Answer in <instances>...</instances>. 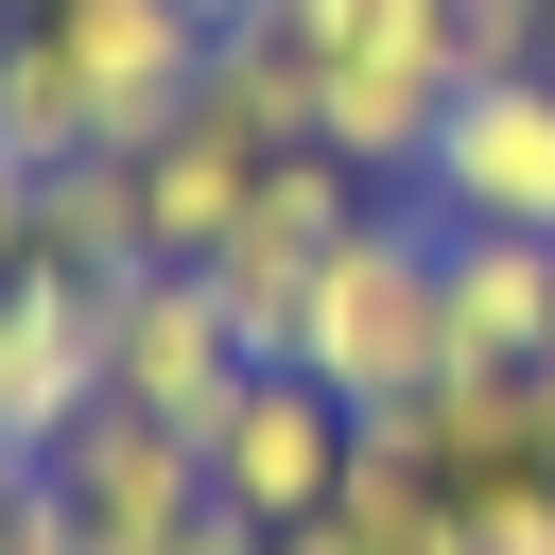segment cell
I'll use <instances>...</instances> for the list:
<instances>
[{"mask_svg":"<svg viewBox=\"0 0 555 555\" xmlns=\"http://www.w3.org/2000/svg\"><path fill=\"white\" fill-rule=\"evenodd\" d=\"M191 87H208L191 0H35V17H0V156H35V173L139 156Z\"/></svg>","mask_w":555,"mask_h":555,"instance_id":"obj_1","label":"cell"},{"mask_svg":"<svg viewBox=\"0 0 555 555\" xmlns=\"http://www.w3.org/2000/svg\"><path fill=\"white\" fill-rule=\"evenodd\" d=\"M260 35L295 52V87H312V156H347L364 191L399 173L416 191V156H434V121H451V0H260Z\"/></svg>","mask_w":555,"mask_h":555,"instance_id":"obj_2","label":"cell"},{"mask_svg":"<svg viewBox=\"0 0 555 555\" xmlns=\"http://www.w3.org/2000/svg\"><path fill=\"white\" fill-rule=\"evenodd\" d=\"M295 364L347 399V416H399L434 364H451V295H434V208H364L295 312Z\"/></svg>","mask_w":555,"mask_h":555,"instance_id":"obj_3","label":"cell"},{"mask_svg":"<svg viewBox=\"0 0 555 555\" xmlns=\"http://www.w3.org/2000/svg\"><path fill=\"white\" fill-rule=\"evenodd\" d=\"M347 225H364V173H347V156H278V173H260V208H243L191 278L225 295V330H243L260 364H295V312H312V278H330V243H347Z\"/></svg>","mask_w":555,"mask_h":555,"instance_id":"obj_4","label":"cell"},{"mask_svg":"<svg viewBox=\"0 0 555 555\" xmlns=\"http://www.w3.org/2000/svg\"><path fill=\"white\" fill-rule=\"evenodd\" d=\"M52 486V520H69V555H173L191 520H208V434H173V416H69V451L35 468Z\"/></svg>","mask_w":555,"mask_h":555,"instance_id":"obj_5","label":"cell"},{"mask_svg":"<svg viewBox=\"0 0 555 555\" xmlns=\"http://www.w3.org/2000/svg\"><path fill=\"white\" fill-rule=\"evenodd\" d=\"M243 382H260V347L225 330V295H208L191 260H139V278L104 295V399H121V416H173V434H208Z\"/></svg>","mask_w":555,"mask_h":555,"instance_id":"obj_6","label":"cell"},{"mask_svg":"<svg viewBox=\"0 0 555 555\" xmlns=\"http://www.w3.org/2000/svg\"><path fill=\"white\" fill-rule=\"evenodd\" d=\"M347 451H364V416H347L312 364H260V382L208 416V503H225V520H260V538H295V520H330Z\"/></svg>","mask_w":555,"mask_h":555,"instance_id":"obj_7","label":"cell"},{"mask_svg":"<svg viewBox=\"0 0 555 555\" xmlns=\"http://www.w3.org/2000/svg\"><path fill=\"white\" fill-rule=\"evenodd\" d=\"M416 208H434V225H520V243H555V69L451 87V121H434V156H416Z\"/></svg>","mask_w":555,"mask_h":555,"instance_id":"obj_8","label":"cell"},{"mask_svg":"<svg viewBox=\"0 0 555 555\" xmlns=\"http://www.w3.org/2000/svg\"><path fill=\"white\" fill-rule=\"evenodd\" d=\"M104 295L121 278H69V260H17L0 278V451L52 468L69 416H104Z\"/></svg>","mask_w":555,"mask_h":555,"instance_id":"obj_9","label":"cell"},{"mask_svg":"<svg viewBox=\"0 0 555 555\" xmlns=\"http://www.w3.org/2000/svg\"><path fill=\"white\" fill-rule=\"evenodd\" d=\"M434 295H451V364H503V382L555 364V243H520V225H434Z\"/></svg>","mask_w":555,"mask_h":555,"instance_id":"obj_10","label":"cell"},{"mask_svg":"<svg viewBox=\"0 0 555 555\" xmlns=\"http://www.w3.org/2000/svg\"><path fill=\"white\" fill-rule=\"evenodd\" d=\"M260 173H278V156H260V139H243V121L191 87V104L139 139V225H156V260H208V243L260 208Z\"/></svg>","mask_w":555,"mask_h":555,"instance_id":"obj_11","label":"cell"},{"mask_svg":"<svg viewBox=\"0 0 555 555\" xmlns=\"http://www.w3.org/2000/svg\"><path fill=\"white\" fill-rule=\"evenodd\" d=\"M260 555H468V520H451V486H434L399 434H364V451H347V486H330V520L260 538Z\"/></svg>","mask_w":555,"mask_h":555,"instance_id":"obj_12","label":"cell"},{"mask_svg":"<svg viewBox=\"0 0 555 555\" xmlns=\"http://www.w3.org/2000/svg\"><path fill=\"white\" fill-rule=\"evenodd\" d=\"M35 260H69V278H139V260H156V225H139V156H69V173H35Z\"/></svg>","mask_w":555,"mask_h":555,"instance_id":"obj_13","label":"cell"},{"mask_svg":"<svg viewBox=\"0 0 555 555\" xmlns=\"http://www.w3.org/2000/svg\"><path fill=\"white\" fill-rule=\"evenodd\" d=\"M538 35H555V0H451V69L486 87V69H538Z\"/></svg>","mask_w":555,"mask_h":555,"instance_id":"obj_14","label":"cell"},{"mask_svg":"<svg viewBox=\"0 0 555 555\" xmlns=\"http://www.w3.org/2000/svg\"><path fill=\"white\" fill-rule=\"evenodd\" d=\"M451 520H468V555H555V468H520V486H468Z\"/></svg>","mask_w":555,"mask_h":555,"instance_id":"obj_15","label":"cell"},{"mask_svg":"<svg viewBox=\"0 0 555 555\" xmlns=\"http://www.w3.org/2000/svg\"><path fill=\"white\" fill-rule=\"evenodd\" d=\"M35 538H52V486H35L17 451H0V555H35Z\"/></svg>","mask_w":555,"mask_h":555,"instance_id":"obj_16","label":"cell"},{"mask_svg":"<svg viewBox=\"0 0 555 555\" xmlns=\"http://www.w3.org/2000/svg\"><path fill=\"white\" fill-rule=\"evenodd\" d=\"M35 260V156H0V278Z\"/></svg>","mask_w":555,"mask_h":555,"instance_id":"obj_17","label":"cell"},{"mask_svg":"<svg viewBox=\"0 0 555 555\" xmlns=\"http://www.w3.org/2000/svg\"><path fill=\"white\" fill-rule=\"evenodd\" d=\"M173 555H260V520H225V503H208V520H191Z\"/></svg>","mask_w":555,"mask_h":555,"instance_id":"obj_18","label":"cell"},{"mask_svg":"<svg viewBox=\"0 0 555 555\" xmlns=\"http://www.w3.org/2000/svg\"><path fill=\"white\" fill-rule=\"evenodd\" d=\"M35 555H69V520H52V538H35Z\"/></svg>","mask_w":555,"mask_h":555,"instance_id":"obj_19","label":"cell"},{"mask_svg":"<svg viewBox=\"0 0 555 555\" xmlns=\"http://www.w3.org/2000/svg\"><path fill=\"white\" fill-rule=\"evenodd\" d=\"M0 17H35V0H0Z\"/></svg>","mask_w":555,"mask_h":555,"instance_id":"obj_20","label":"cell"}]
</instances>
